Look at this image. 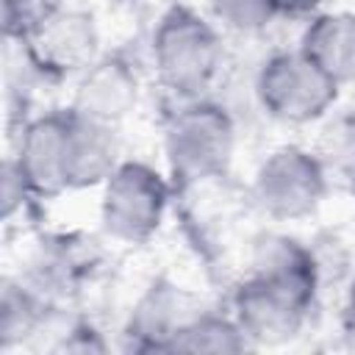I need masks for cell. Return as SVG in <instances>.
<instances>
[{"label": "cell", "instance_id": "obj_17", "mask_svg": "<svg viewBox=\"0 0 355 355\" xmlns=\"http://www.w3.org/2000/svg\"><path fill=\"white\" fill-rule=\"evenodd\" d=\"M3 39H28L64 0H3Z\"/></svg>", "mask_w": 355, "mask_h": 355}, {"label": "cell", "instance_id": "obj_3", "mask_svg": "<svg viewBox=\"0 0 355 355\" xmlns=\"http://www.w3.org/2000/svg\"><path fill=\"white\" fill-rule=\"evenodd\" d=\"M175 183L169 172L141 158H122L100 186V227L119 244H147L164 225Z\"/></svg>", "mask_w": 355, "mask_h": 355}, {"label": "cell", "instance_id": "obj_1", "mask_svg": "<svg viewBox=\"0 0 355 355\" xmlns=\"http://www.w3.org/2000/svg\"><path fill=\"white\" fill-rule=\"evenodd\" d=\"M150 61L158 83L175 100L205 97L225 64L222 28L208 14L175 3L153 28Z\"/></svg>", "mask_w": 355, "mask_h": 355}, {"label": "cell", "instance_id": "obj_12", "mask_svg": "<svg viewBox=\"0 0 355 355\" xmlns=\"http://www.w3.org/2000/svg\"><path fill=\"white\" fill-rule=\"evenodd\" d=\"M197 313L189 294L178 286L158 280L153 283L139 302L133 305L125 336L130 338V349L139 352H169L178 330Z\"/></svg>", "mask_w": 355, "mask_h": 355}, {"label": "cell", "instance_id": "obj_22", "mask_svg": "<svg viewBox=\"0 0 355 355\" xmlns=\"http://www.w3.org/2000/svg\"><path fill=\"white\" fill-rule=\"evenodd\" d=\"M352 133H355V130H352ZM344 161H347V169H349L352 180H355V136H352L349 144H347V155H344Z\"/></svg>", "mask_w": 355, "mask_h": 355}, {"label": "cell", "instance_id": "obj_16", "mask_svg": "<svg viewBox=\"0 0 355 355\" xmlns=\"http://www.w3.org/2000/svg\"><path fill=\"white\" fill-rule=\"evenodd\" d=\"M208 17L230 33L258 36L280 14L275 0H208Z\"/></svg>", "mask_w": 355, "mask_h": 355}, {"label": "cell", "instance_id": "obj_21", "mask_svg": "<svg viewBox=\"0 0 355 355\" xmlns=\"http://www.w3.org/2000/svg\"><path fill=\"white\" fill-rule=\"evenodd\" d=\"M344 322L355 333V275H352V280L344 288Z\"/></svg>", "mask_w": 355, "mask_h": 355}, {"label": "cell", "instance_id": "obj_7", "mask_svg": "<svg viewBox=\"0 0 355 355\" xmlns=\"http://www.w3.org/2000/svg\"><path fill=\"white\" fill-rule=\"evenodd\" d=\"M311 311L313 305L258 275H247L230 294V313L247 336L250 347L288 344L302 333Z\"/></svg>", "mask_w": 355, "mask_h": 355}, {"label": "cell", "instance_id": "obj_15", "mask_svg": "<svg viewBox=\"0 0 355 355\" xmlns=\"http://www.w3.org/2000/svg\"><path fill=\"white\" fill-rule=\"evenodd\" d=\"M250 349L233 313L197 311L175 336L169 352H244Z\"/></svg>", "mask_w": 355, "mask_h": 355}, {"label": "cell", "instance_id": "obj_13", "mask_svg": "<svg viewBox=\"0 0 355 355\" xmlns=\"http://www.w3.org/2000/svg\"><path fill=\"white\" fill-rule=\"evenodd\" d=\"M297 47L341 89L355 83V11L322 8L305 19Z\"/></svg>", "mask_w": 355, "mask_h": 355}, {"label": "cell", "instance_id": "obj_6", "mask_svg": "<svg viewBox=\"0 0 355 355\" xmlns=\"http://www.w3.org/2000/svg\"><path fill=\"white\" fill-rule=\"evenodd\" d=\"M47 83L75 80L100 55V28L92 11L58 6L28 39H22Z\"/></svg>", "mask_w": 355, "mask_h": 355}, {"label": "cell", "instance_id": "obj_11", "mask_svg": "<svg viewBox=\"0 0 355 355\" xmlns=\"http://www.w3.org/2000/svg\"><path fill=\"white\" fill-rule=\"evenodd\" d=\"M69 108V105H67ZM122 161L119 128L89 119L69 108L67 130V189H100Z\"/></svg>", "mask_w": 355, "mask_h": 355}, {"label": "cell", "instance_id": "obj_2", "mask_svg": "<svg viewBox=\"0 0 355 355\" xmlns=\"http://www.w3.org/2000/svg\"><path fill=\"white\" fill-rule=\"evenodd\" d=\"M239 144L233 114L214 97L175 100L164 122V161L178 189L222 180Z\"/></svg>", "mask_w": 355, "mask_h": 355}, {"label": "cell", "instance_id": "obj_10", "mask_svg": "<svg viewBox=\"0 0 355 355\" xmlns=\"http://www.w3.org/2000/svg\"><path fill=\"white\" fill-rule=\"evenodd\" d=\"M250 275H258L308 305H316L322 288V266L313 250L291 233H261L252 244Z\"/></svg>", "mask_w": 355, "mask_h": 355}, {"label": "cell", "instance_id": "obj_14", "mask_svg": "<svg viewBox=\"0 0 355 355\" xmlns=\"http://www.w3.org/2000/svg\"><path fill=\"white\" fill-rule=\"evenodd\" d=\"M47 322V302L39 294V286H28L22 280H3L0 294V347L3 352H11L22 347L28 338H36L42 333V324Z\"/></svg>", "mask_w": 355, "mask_h": 355}, {"label": "cell", "instance_id": "obj_4", "mask_svg": "<svg viewBox=\"0 0 355 355\" xmlns=\"http://www.w3.org/2000/svg\"><path fill=\"white\" fill-rule=\"evenodd\" d=\"M252 92L269 119L302 128L324 119L336 108L341 86L330 80L300 47H286L261 61Z\"/></svg>", "mask_w": 355, "mask_h": 355}, {"label": "cell", "instance_id": "obj_8", "mask_svg": "<svg viewBox=\"0 0 355 355\" xmlns=\"http://www.w3.org/2000/svg\"><path fill=\"white\" fill-rule=\"evenodd\" d=\"M67 130L69 108L42 111L22 119L11 158L25 175L36 200H55L67 189Z\"/></svg>", "mask_w": 355, "mask_h": 355}, {"label": "cell", "instance_id": "obj_20", "mask_svg": "<svg viewBox=\"0 0 355 355\" xmlns=\"http://www.w3.org/2000/svg\"><path fill=\"white\" fill-rule=\"evenodd\" d=\"M324 3L327 0H275L277 14L288 19H311L313 14L324 8Z\"/></svg>", "mask_w": 355, "mask_h": 355}, {"label": "cell", "instance_id": "obj_18", "mask_svg": "<svg viewBox=\"0 0 355 355\" xmlns=\"http://www.w3.org/2000/svg\"><path fill=\"white\" fill-rule=\"evenodd\" d=\"M36 200V194L31 191L25 175L19 172L17 161L11 158V153L3 158V169H0V216L6 225H11L19 214H25Z\"/></svg>", "mask_w": 355, "mask_h": 355}, {"label": "cell", "instance_id": "obj_9", "mask_svg": "<svg viewBox=\"0 0 355 355\" xmlns=\"http://www.w3.org/2000/svg\"><path fill=\"white\" fill-rule=\"evenodd\" d=\"M139 100L141 78L136 64L122 53H103L72 80L69 108L89 119L122 128V122L136 114Z\"/></svg>", "mask_w": 355, "mask_h": 355}, {"label": "cell", "instance_id": "obj_5", "mask_svg": "<svg viewBox=\"0 0 355 355\" xmlns=\"http://www.w3.org/2000/svg\"><path fill=\"white\" fill-rule=\"evenodd\" d=\"M330 191V175L322 155L302 144L269 150L252 172V202L275 222H300L313 216Z\"/></svg>", "mask_w": 355, "mask_h": 355}, {"label": "cell", "instance_id": "obj_19", "mask_svg": "<svg viewBox=\"0 0 355 355\" xmlns=\"http://www.w3.org/2000/svg\"><path fill=\"white\" fill-rule=\"evenodd\" d=\"M58 352H103L105 341L89 322H75L69 330H64V338L55 344Z\"/></svg>", "mask_w": 355, "mask_h": 355}]
</instances>
